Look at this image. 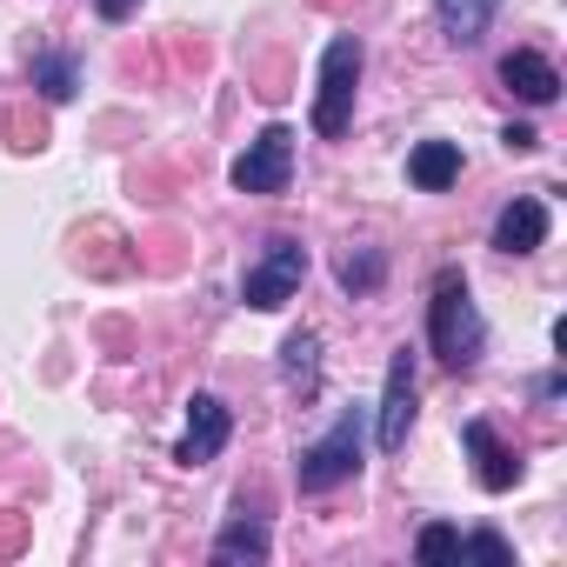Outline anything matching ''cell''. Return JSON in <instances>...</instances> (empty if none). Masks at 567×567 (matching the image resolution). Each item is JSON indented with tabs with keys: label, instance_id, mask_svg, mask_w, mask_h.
Instances as JSON below:
<instances>
[{
	"label": "cell",
	"instance_id": "obj_1",
	"mask_svg": "<svg viewBox=\"0 0 567 567\" xmlns=\"http://www.w3.org/2000/svg\"><path fill=\"white\" fill-rule=\"evenodd\" d=\"M427 341H434V354H441L454 374H467V368L487 354V321H481V308L467 301V280H461L454 267L434 280V301H427Z\"/></svg>",
	"mask_w": 567,
	"mask_h": 567
},
{
	"label": "cell",
	"instance_id": "obj_2",
	"mask_svg": "<svg viewBox=\"0 0 567 567\" xmlns=\"http://www.w3.org/2000/svg\"><path fill=\"white\" fill-rule=\"evenodd\" d=\"M354 87H361V41L354 34H334L328 54H321V94H315V134L321 141H341L348 134Z\"/></svg>",
	"mask_w": 567,
	"mask_h": 567
},
{
	"label": "cell",
	"instance_id": "obj_3",
	"mask_svg": "<svg viewBox=\"0 0 567 567\" xmlns=\"http://www.w3.org/2000/svg\"><path fill=\"white\" fill-rule=\"evenodd\" d=\"M354 467H361V414L348 408L315 447H301V494H328V487H341V481H354Z\"/></svg>",
	"mask_w": 567,
	"mask_h": 567
},
{
	"label": "cell",
	"instance_id": "obj_4",
	"mask_svg": "<svg viewBox=\"0 0 567 567\" xmlns=\"http://www.w3.org/2000/svg\"><path fill=\"white\" fill-rule=\"evenodd\" d=\"M301 274H308V247H301V240H267V254H260V260L247 267V280H240V301H247L254 315H274L280 301L301 288Z\"/></svg>",
	"mask_w": 567,
	"mask_h": 567
},
{
	"label": "cell",
	"instance_id": "obj_5",
	"mask_svg": "<svg viewBox=\"0 0 567 567\" xmlns=\"http://www.w3.org/2000/svg\"><path fill=\"white\" fill-rule=\"evenodd\" d=\"M288 181H295V134L260 127V141L234 161V187L240 194H288Z\"/></svg>",
	"mask_w": 567,
	"mask_h": 567
},
{
	"label": "cell",
	"instance_id": "obj_6",
	"mask_svg": "<svg viewBox=\"0 0 567 567\" xmlns=\"http://www.w3.org/2000/svg\"><path fill=\"white\" fill-rule=\"evenodd\" d=\"M227 434H234L227 401H220V394H194V401H187V434H181L174 461H181V467H207V461L227 447Z\"/></svg>",
	"mask_w": 567,
	"mask_h": 567
},
{
	"label": "cell",
	"instance_id": "obj_7",
	"mask_svg": "<svg viewBox=\"0 0 567 567\" xmlns=\"http://www.w3.org/2000/svg\"><path fill=\"white\" fill-rule=\"evenodd\" d=\"M408 427H414V354L401 348V354L388 361V394H381V414H374L381 454H401V447H408Z\"/></svg>",
	"mask_w": 567,
	"mask_h": 567
},
{
	"label": "cell",
	"instance_id": "obj_8",
	"mask_svg": "<svg viewBox=\"0 0 567 567\" xmlns=\"http://www.w3.org/2000/svg\"><path fill=\"white\" fill-rule=\"evenodd\" d=\"M461 441H467V454H474V481H481L487 494H507V487L520 481V461L494 441V427H487V421H467V427H461Z\"/></svg>",
	"mask_w": 567,
	"mask_h": 567
},
{
	"label": "cell",
	"instance_id": "obj_9",
	"mask_svg": "<svg viewBox=\"0 0 567 567\" xmlns=\"http://www.w3.org/2000/svg\"><path fill=\"white\" fill-rule=\"evenodd\" d=\"M540 240H547V200H534V194L507 200L501 220H494V247L501 254H534Z\"/></svg>",
	"mask_w": 567,
	"mask_h": 567
},
{
	"label": "cell",
	"instance_id": "obj_10",
	"mask_svg": "<svg viewBox=\"0 0 567 567\" xmlns=\"http://www.w3.org/2000/svg\"><path fill=\"white\" fill-rule=\"evenodd\" d=\"M501 81H507L527 107H554V101H560V74H554V61H540V54H527V48H514V54L501 61Z\"/></svg>",
	"mask_w": 567,
	"mask_h": 567
},
{
	"label": "cell",
	"instance_id": "obj_11",
	"mask_svg": "<svg viewBox=\"0 0 567 567\" xmlns=\"http://www.w3.org/2000/svg\"><path fill=\"white\" fill-rule=\"evenodd\" d=\"M408 181H414L421 194L454 187V181H461V147H454V141H421V147L408 154Z\"/></svg>",
	"mask_w": 567,
	"mask_h": 567
},
{
	"label": "cell",
	"instance_id": "obj_12",
	"mask_svg": "<svg viewBox=\"0 0 567 567\" xmlns=\"http://www.w3.org/2000/svg\"><path fill=\"white\" fill-rule=\"evenodd\" d=\"M434 14H441V34H447L454 48H474V41L494 28L501 0H434Z\"/></svg>",
	"mask_w": 567,
	"mask_h": 567
},
{
	"label": "cell",
	"instance_id": "obj_13",
	"mask_svg": "<svg viewBox=\"0 0 567 567\" xmlns=\"http://www.w3.org/2000/svg\"><path fill=\"white\" fill-rule=\"evenodd\" d=\"M280 374H288V388H301V394L321 388V341H315L308 328L280 341Z\"/></svg>",
	"mask_w": 567,
	"mask_h": 567
},
{
	"label": "cell",
	"instance_id": "obj_14",
	"mask_svg": "<svg viewBox=\"0 0 567 567\" xmlns=\"http://www.w3.org/2000/svg\"><path fill=\"white\" fill-rule=\"evenodd\" d=\"M214 560H267V527L260 520H227L214 540Z\"/></svg>",
	"mask_w": 567,
	"mask_h": 567
},
{
	"label": "cell",
	"instance_id": "obj_15",
	"mask_svg": "<svg viewBox=\"0 0 567 567\" xmlns=\"http://www.w3.org/2000/svg\"><path fill=\"white\" fill-rule=\"evenodd\" d=\"M34 87H41V101H74L81 74H74L68 54H34Z\"/></svg>",
	"mask_w": 567,
	"mask_h": 567
},
{
	"label": "cell",
	"instance_id": "obj_16",
	"mask_svg": "<svg viewBox=\"0 0 567 567\" xmlns=\"http://www.w3.org/2000/svg\"><path fill=\"white\" fill-rule=\"evenodd\" d=\"M381 274H388V260H381V254H341V288H348V295L381 288Z\"/></svg>",
	"mask_w": 567,
	"mask_h": 567
},
{
	"label": "cell",
	"instance_id": "obj_17",
	"mask_svg": "<svg viewBox=\"0 0 567 567\" xmlns=\"http://www.w3.org/2000/svg\"><path fill=\"white\" fill-rule=\"evenodd\" d=\"M414 554H421V560H454V554H461V534H454V527H421Z\"/></svg>",
	"mask_w": 567,
	"mask_h": 567
},
{
	"label": "cell",
	"instance_id": "obj_18",
	"mask_svg": "<svg viewBox=\"0 0 567 567\" xmlns=\"http://www.w3.org/2000/svg\"><path fill=\"white\" fill-rule=\"evenodd\" d=\"M461 554H474V560H514V547L501 534H474V540H461Z\"/></svg>",
	"mask_w": 567,
	"mask_h": 567
},
{
	"label": "cell",
	"instance_id": "obj_19",
	"mask_svg": "<svg viewBox=\"0 0 567 567\" xmlns=\"http://www.w3.org/2000/svg\"><path fill=\"white\" fill-rule=\"evenodd\" d=\"M501 141H507L514 154H527V147H540V134H534L527 121H507V127H501Z\"/></svg>",
	"mask_w": 567,
	"mask_h": 567
},
{
	"label": "cell",
	"instance_id": "obj_20",
	"mask_svg": "<svg viewBox=\"0 0 567 567\" xmlns=\"http://www.w3.org/2000/svg\"><path fill=\"white\" fill-rule=\"evenodd\" d=\"M94 8H101V21H127V14L141 8V0H94Z\"/></svg>",
	"mask_w": 567,
	"mask_h": 567
},
{
	"label": "cell",
	"instance_id": "obj_21",
	"mask_svg": "<svg viewBox=\"0 0 567 567\" xmlns=\"http://www.w3.org/2000/svg\"><path fill=\"white\" fill-rule=\"evenodd\" d=\"M14 547H21V527H14V520H0V554H14Z\"/></svg>",
	"mask_w": 567,
	"mask_h": 567
}]
</instances>
